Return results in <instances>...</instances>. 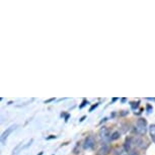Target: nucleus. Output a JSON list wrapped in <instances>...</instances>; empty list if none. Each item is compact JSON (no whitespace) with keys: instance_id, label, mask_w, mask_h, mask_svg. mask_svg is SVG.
<instances>
[{"instance_id":"nucleus-1","label":"nucleus","mask_w":155,"mask_h":155,"mask_svg":"<svg viewBox=\"0 0 155 155\" xmlns=\"http://www.w3.org/2000/svg\"><path fill=\"white\" fill-rule=\"evenodd\" d=\"M146 125H147V123H146L145 120L140 119L135 126V131L140 135H143V134L146 133Z\"/></svg>"},{"instance_id":"nucleus-2","label":"nucleus","mask_w":155,"mask_h":155,"mask_svg":"<svg viewBox=\"0 0 155 155\" xmlns=\"http://www.w3.org/2000/svg\"><path fill=\"white\" fill-rule=\"evenodd\" d=\"M94 139H93V137L89 136L87 137L86 140H85V144H84V148L85 149H89V148H92L93 145H94Z\"/></svg>"},{"instance_id":"nucleus-3","label":"nucleus","mask_w":155,"mask_h":155,"mask_svg":"<svg viewBox=\"0 0 155 155\" xmlns=\"http://www.w3.org/2000/svg\"><path fill=\"white\" fill-rule=\"evenodd\" d=\"M109 130H107V128H102L101 130V132H99V136H101V139L102 140H106L107 137H109Z\"/></svg>"},{"instance_id":"nucleus-4","label":"nucleus","mask_w":155,"mask_h":155,"mask_svg":"<svg viewBox=\"0 0 155 155\" xmlns=\"http://www.w3.org/2000/svg\"><path fill=\"white\" fill-rule=\"evenodd\" d=\"M109 151H110L109 146H104V147L98 151V155H107L109 153Z\"/></svg>"},{"instance_id":"nucleus-5","label":"nucleus","mask_w":155,"mask_h":155,"mask_svg":"<svg viewBox=\"0 0 155 155\" xmlns=\"http://www.w3.org/2000/svg\"><path fill=\"white\" fill-rule=\"evenodd\" d=\"M150 134H151V137L152 139L155 141V125H151L150 127Z\"/></svg>"},{"instance_id":"nucleus-6","label":"nucleus","mask_w":155,"mask_h":155,"mask_svg":"<svg viewBox=\"0 0 155 155\" xmlns=\"http://www.w3.org/2000/svg\"><path fill=\"white\" fill-rule=\"evenodd\" d=\"M119 136H120L119 132H115V133L113 134V136L110 137V139H112V140H116V139H118V138H119Z\"/></svg>"},{"instance_id":"nucleus-7","label":"nucleus","mask_w":155,"mask_h":155,"mask_svg":"<svg viewBox=\"0 0 155 155\" xmlns=\"http://www.w3.org/2000/svg\"><path fill=\"white\" fill-rule=\"evenodd\" d=\"M96 107H97V104H94V106H92L91 107H90V112H92V110H93V109H95Z\"/></svg>"},{"instance_id":"nucleus-8","label":"nucleus","mask_w":155,"mask_h":155,"mask_svg":"<svg viewBox=\"0 0 155 155\" xmlns=\"http://www.w3.org/2000/svg\"><path fill=\"white\" fill-rule=\"evenodd\" d=\"M122 155H124V154H122Z\"/></svg>"}]
</instances>
